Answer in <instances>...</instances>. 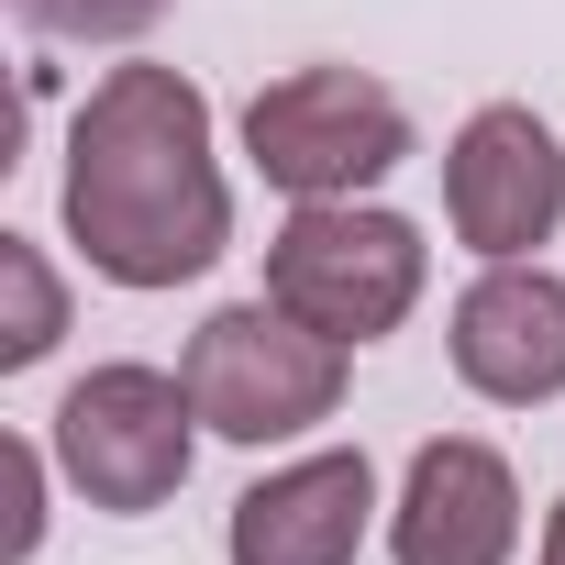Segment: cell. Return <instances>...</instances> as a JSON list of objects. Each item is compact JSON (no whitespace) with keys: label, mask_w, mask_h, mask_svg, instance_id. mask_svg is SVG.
I'll list each match as a JSON object with an SVG mask.
<instances>
[{"label":"cell","mask_w":565,"mask_h":565,"mask_svg":"<svg viewBox=\"0 0 565 565\" xmlns=\"http://www.w3.org/2000/svg\"><path fill=\"white\" fill-rule=\"evenodd\" d=\"M433 289V244L411 211L377 200H289V222L266 233V300L300 311L311 333H333L344 355L388 344Z\"/></svg>","instance_id":"7a4b0ae2"},{"label":"cell","mask_w":565,"mask_h":565,"mask_svg":"<svg viewBox=\"0 0 565 565\" xmlns=\"http://www.w3.org/2000/svg\"><path fill=\"white\" fill-rule=\"evenodd\" d=\"M200 433H211V422H200L189 377H178V366H134V355L67 377V399L45 411L56 477H67L89 510H111V521L167 510V499L189 488V466H200Z\"/></svg>","instance_id":"277c9868"},{"label":"cell","mask_w":565,"mask_h":565,"mask_svg":"<svg viewBox=\"0 0 565 565\" xmlns=\"http://www.w3.org/2000/svg\"><path fill=\"white\" fill-rule=\"evenodd\" d=\"M67 344V277L45 266L34 233H0V377H23Z\"/></svg>","instance_id":"30bf717a"},{"label":"cell","mask_w":565,"mask_h":565,"mask_svg":"<svg viewBox=\"0 0 565 565\" xmlns=\"http://www.w3.org/2000/svg\"><path fill=\"white\" fill-rule=\"evenodd\" d=\"M56 211H67V244L100 289L156 300V289L211 277L233 255V178L211 145V89L156 67V56L100 67L78 122H67Z\"/></svg>","instance_id":"6da1fadb"},{"label":"cell","mask_w":565,"mask_h":565,"mask_svg":"<svg viewBox=\"0 0 565 565\" xmlns=\"http://www.w3.org/2000/svg\"><path fill=\"white\" fill-rule=\"evenodd\" d=\"M244 167L277 200H366L411 167V100L366 67H289L244 100Z\"/></svg>","instance_id":"5b68a950"},{"label":"cell","mask_w":565,"mask_h":565,"mask_svg":"<svg viewBox=\"0 0 565 565\" xmlns=\"http://www.w3.org/2000/svg\"><path fill=\"white\" fill-rule=\"evenodd\" d=\"M388 565H521V477L488 433H433L388 499Z\"/></svg>","instance_id":"ba28073f"},{"label":"cell","mask_w":565,"mask_h":565,"mask_svg":"<svg viewBox=\"0 0 565 565\" xmlns=\"http://www.w3.org/2000/svg\"><path fill=\"white\" fill-rule=\"evenodd\" d=\"M178 377H189V399H200L211 444H244V455H266V444H311V433L344 411V377H355V355L255 289V300H222V311L189 333Z\"/></svg>","instance_id":"3957f363"},{"label":"cell","mask_w":565,"mask_h":565,"mask_svg":"<svg viewBox=\"0 0 565 565\" xmlns=\"http://www.w3.org/2000/svg\"><path fill=\"white\" fill-rule=\"evenodd\" d=\"M444 355L466 377V399L488 411H554L565 399V277L543 255L477 266L455 311H444Z\"/></svg>","instance_id":"52a82bcc"},{"label":"cell","mask_w":565,"mask_h":565,"mask_svg":"<svg viewBox=\"0 0 565 565\" xmlns=\"http://www.w3.org/2000/svg\"><path fill=\"white\" fill-rule=\"evenodd\" d=\"M532 565H565V499L543 510V543H532Z\"/></svg>","instance_id":"4fadbf2b"},{"label":"cell","mask_w":565,"mask_h":565,"mask_svg":"<svg viewBox=\"0 0 565 565\" xmlns=\"http://www.w3.org/2000/svg\"><path fill=\"white\" fill-rule=\"evenodd\" d=\"M444 233L477 266L543 255L565 233V134L532 100H477L444 145Z\"/></svg>","instance_id":"8992f818"},{"label":"cell","mask_w":565,"mask_h":565,"mask_svg":"<svg viewBox=\"0 0 565 565\" xmlns=\"http://www.w3.org/2000/svg\"><path fill=\"white\" fill-rule=\"evenodd\" d=\"M0 466H12V565L45 554V477H56V444L45 433H12L0 444Z\"/></svg>","instance_id":"7c38bea8"},{"label":"cell","mask_w":565,"mask_h":565,"mask_svg":"<svg viewBox=\"0 0 565 565\" xmlns=\"http://www.w3.org/2000/svg\"><path fill=\"white\" fill-rule=\"evenodd\" d=\"M388 521L366 444H311L289 466H266L233 521H222V565H355L366 532Z\"/></svg>","instance_id":"9c48e42d"},{"label":"cell","mask_w":565,"mask_h":565,"mask_svg":"<svg viewBox=\"0 0 565 565\" xmlns=\"http://www.w3.org/2000/svg\"><path fill=\"white\" fill-rule=\"evenodd\" d=\"M23 12V34H45V45H145L178 0H12Z\"/></svg>","instance_id":"8fae6325"}]
</instances>
